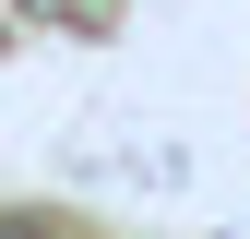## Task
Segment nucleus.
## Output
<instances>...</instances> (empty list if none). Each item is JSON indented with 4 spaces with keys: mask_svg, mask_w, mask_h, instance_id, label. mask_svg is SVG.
Segmentation results:
<instances>
[{
    "mask_svg": "<svg viewBox=\"0 0 250 239\" xmlns=\"http://www.w3.org/2000/svg\"><path fill=\"white\" fill-rule=\"evenodd\" d=\"M0 239H48V227H0Z\"/></svg>",
    "mask_w": 250,
    "mask_h": 239,
    "instance_id": "f257e3e1",
    "label": "nucleus"
}]
</instances>
